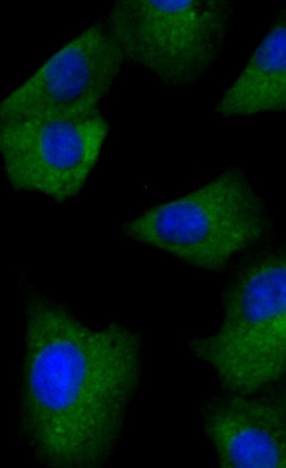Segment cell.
Wrapping results in <instances>:
<instances>
[{
  "mask_svg": "<svg viewBox=\"0 0 286 468\" xmlns=\"http://www.w3.org/2000/svg\"><path fill=\"white\" fill-rule=\"evenodd\" d=\"M124 63L105 25L96 24L66 44L3 101L0 122L94 112Z\"/></svg>",
  "mask_w": 286,
  "mask_h": 468,
  "instance_id": "8992f818",
  "label": "cell"
},
{
  "mask_svg": "<svg viewBox=\"0 0 286 468\" xmlns=\"http://www.w3.org/2000/svg\"><path fill=\"white\" fill-rule=\"evenodd\" d=\"M21 289L22 441L46 466L100 467L117 449L141 384V336L117 323L94 329L26 280H21Z\"/></svg>",
  "mask_w": 286,
  "mask_h": 468,
  "instance_id": "6da1fadb",
  "label": "cell"
},
{
  "mask_svg": "<svg viewBox=\"0 0 286 468\" xmlns=\"http://www.w3.org/2000/svg\"><path fill=\"white\" fill-rule=\"evenodd\" d=\"M223 393L256 395L286 375V248L241 262L223 297V319L190 342Z\"/></svg>",
  "mask_w": 286,
  "mask_h": 468,
  "instance_id": "7a4b0ae2",
  "label": "cell"
},
{
  "mask_svg": "<svg viewBox=\"0 0 286 468\" xmlns=\"http://www.w3.org/2000/svg\"><path fill=\"white\" fill-rule=\"evenodd\" d=\"M270 214L247 175L232 168L210 183L127 222L123 233L196 269L221 272L270 233Z\"/></svg>",
  "mask_w": 286,
  "mask_h": 468,
  "instance_id": "3957f363",
  "label": "cell"
},
{
  "mask_svg": "<svg viewBox=\"0 0 286 468\" xmlns=\"http://www.w3.org/2000/svg\"><path fill=\"white\" fill-rule=\"evenodd\" d=\"M256 395L265 399L280 414L286 425V375L274 385Z\"/></svg>",
  "mask_w": 286,
  "mask_h": 468,
  "instance_id": "9c48e42d",
  "label": "cell"
},
{
  "mask_svg": "<svg viewBox=\"0 0 286 468\" xmlns=\"http://www.w3.org/2000/svg\"><path fill=\"white\" fill-rule=\"evenodd\" d=\"M217 112L224 118L286 113V9L227 89Z\"/></svg>",
  "mask_w": 286,
  "mask_h": 468,
  "instance_id": "ba28073f",
  "label": "cell"
},
{
  "mask_svg": "<svg viewBox=\"0 0 286 468\" xmlns=\"http://www.w3.org/2000/svg\"><path fill=\"white\" fill-rule=\"evenodd\" d=\"M202 426L223 468H286V425L259 395L223 393L204 407Z\"/></svg>",
  "mask_w": 286,
  "mask_h": 468,
  "instance_id": "52a82bcc",
  "label": "cell"
},
{
  "mask_svg": "<svg viewBox=\"0 0 286 468\" xmlns=\"http://www.w3.org/2000/svg\"><path fill=\"white\" fill-rule=\"evenodd\" d=\"M109 124L100 110L75 117L0 122V154L11 187L64 203L85 186Z\"/></svg>",
  "mask_w": 286,
  "mask_h": 468,
  "instance_id": "5b68a950",
  "label": "cell"
},
{
  "mask_svg": "<svg viewBox=\"0 0 286 468\" xmlns=\"http://www.w3.org/2000/svg\"><path fill=\"white\" fill-rule=\"evenodd\" d=\"M234 12L226 0H121L104 25L125 63L179 89L210 72L226 48Z\"/></svg>",
  "mask_w": 286,
  "mask_h": 468,
  "instance_id": "277c9868",
  "label": "cell"
}]
</instances>
